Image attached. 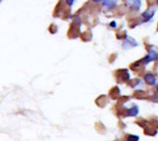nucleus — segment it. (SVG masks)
<instances>
[{
    "mask_svg": "<svg viewBox=\"0 0 158 141\" xmlns=\"http://www.w3.org/2000/svg\"><path fill=\"white\" fill-rule=\"evenodd\" d=\"M158 57V54L155 51V50H150V52H149V54L143 59V60H141L140 62H138V64H141L142 66H145L146 64H148L149 62H152V61H155V60H156ZM140 65V66H141Z\"/></svg>",
    "mask_w": 158,
    "mask_h": 141,
    "instance_id": "1",
    "label": "nucleus"
},
{
    "mask_svg": "<svg viewBox=\"0 0 158 141\" xmlns=\"http://www.w3.org/2000/svg\"><path fill=\"white\" fill-rule=\"evenodd\" d=\"M127 6L132 9V10H139L141 6H142V3L140 0H127Z\"/></svg>",
    "mask_w": 158,
    "mask_h": 141,
    "instance_id": "2",
    "label": "nucleus"
},
{
    "mask_svg": "<svg viewBox=\"0 0 158 141\" xmlns=\"http://www.w3.org/2000/svg\"><path fill=\"white\" fill-rule=\"evenodd\" d=\"M156 12V8L154 6H150L145 12L143 13V18L145 19V21H149L155 15Z\"/></svg>",
    "mask_w": 158,
    "mask_h": 141,
    "instance_id": "3",
    "label": "nucleus"
},
{
    "mask_svg": "<svg viewBox=\"0 0 158 141\" xmlns=\"http://www.w3.org/2000/svg\"><path fill=\"white\" fill-rule=\"evenodd\" d=\"M103 3H104V6L108 8V9H111L113 7L116 6L117 5V0H103Z\"/></svg>",
    "mask_w": 158,
    "mask_h": 141,
    "instance_id": "4",
    "label": "nucleus"
},
{
    "mask_svg": "<svg viewBox=\"0 0 158 141\" xmlns=\"http://www.w3.org/2000/svg\"><path fill=\"white\" fill-rule=\"evenodd\" d=\"M144 79H145V81H146L149 85H154V84L156 83V77H155L153 74H147V75H145Z\"/></svg>",
    "mask_w": 158,
    "mask_h": 141,
    "instance_id": "5",
    "label": "nucleus"
},
{
    "mask_svg": "<svg viewBox=\"0 0 158 141\" xmlns=\"http://www.w3.org/2000/svg\"><path fill=\"white\" fill-rule=\"evenodd\" d=\"M138 107L137 106H133L132 108H131V110L129 111V115L131 116H135L138 114Z\"/></svg>",
    "mask_w": 158,
    "mask_h": 141,
    "instance_id": "6",
    "label": "nucleus"
},
{
    "mask_svg": "<svg viewBox=\"0 0 158 141\" xmlns=\"http://www.w3.org/2000/svg\"><path fill=\"white\" fill-rule=\"evenodd\" d=\"M120 78L123 79V80H128L129 78H130V75H129L128 71H127V70L121 71V72H120Z\"/></svg>",
    "mask_w": 158,
    "mask_h": 141,
    "instance_id": "7",
    "label": "nucleus"
},
{
    "mask_svg": "<svg viewBox=\"0 0 158 141\" xmlns=\"http://www.w3.org/2000/svg\"><path fill=\"white\" fill-rule=\"evenodd\" d=\"M67 1V3L69 5V6H71L72 4H73V2H74V0H66Z\"/></svg>",
    "mask_w": 158,
    "mask_h": 141,
    "instance_id": "8",
    "label": "nucleus"
},
{
    "mask_svg": "<svg viewBox=\"0 0 158 141\" xmlns=\"http://www.w3.org/2000/svg\"><path fill=\"white\" fill-rule=\"evenodd\" d=\"M93 1H94V3H99V2H101L102 0H93Z\"/></svg>",
    "mask_w": 158,
    "mask_h": 141,
    "instance_id": "9",
    "label": "nucleus"
},
{
    "mask_svg": "<svg viewBox=\"0 0 158 141\" xmlns=\"http://www.w3.org/2000/svg\"><path fill=\"white\" fill-rule=\"evenodd\" d=\"M112 26H116V23L115 22H112V24H111Z\"/></svg>",
    "mask_w": 158,
    "mask_h": 141,
    "instance_id": "10",
    "label": "nucleus"
},
{
    "mask_svg": "<svg viewBox=\"0 0 158 141\" xmlns=\"http://www.w3.org/2000/svg\"><path fill=\"white\" fill-rule=\"evenodd\" d=\"M156 2H157V5H158V0H156Z\"/></svg>",
    "mask_w": 158,
    "mask_h": 141,
    "instance_id": "11",
    "label": "nucleus"
},
{
    "mask_svg": "<svg viewBox=\"0 0 158 141\" xmlns=\"http://www.w3.org/2000/svg\"><path fill=\"white\" fill-rule=\"evenodd\" d=\"M157 91H158V87H157Z\"/></svg>",
    "mask_w": 158,
    "mask_h": 141,
    "instance_id": "12",
    "label": "nucleus"
}]
</instances>
